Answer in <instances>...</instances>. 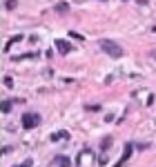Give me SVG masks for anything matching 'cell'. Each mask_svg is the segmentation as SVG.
I'll list each match as a JSON object with an SVG mask.
<instances>
[{
  "label": "cell",
  "mask_w": 156,
  "mask_h": 167,
  "mask_svg": "<svg viewBox=\"0 0 156 167\" xmlns=\"http://www.w3.org/2000/svg\"><path fill=\"white\" fill-rule=\"evenodd\" d=\"M100 49H103L105 54H109L112 58H121V56H123L121 45H118V42H114V40H107V38H103V40H100Z\"/></svg>",
  "instance_id": "cell-1"
},
{
  "label": "cell",
  "mask_w": 156,
  "mask_h": 167,
  "mask_svg": "<svg viewBox=\"0 0 156 167\" xmlns=\"http://www.w3.org/2000/svg\"><path fill=\"white\" fill-rule=\"evenodd\" d=\"M40 125V116L38 114H25L22 116V127L25 129H34V127H38Z\"/></svg>",
  "instance_id": "cell-2"
},
{
  "label": "cell",
  "mask_w": 156,
  "mask_h": 167,
  "mask_svg": "<svg viewBox=\"0 0 156 167\" xmlns=\"http://www.w3.org/2000/svg\"><path fill=\"white\" fill-rule=\"evenodd\" d=\"M132 152H134V145H132V143H127V145H125V149H123V156H121V161H118L114 167H123V163H125V161H130Z\"/></svg>",
  "instance_id": "cell-3"
},
{
  "label": "cell",
  "mask_w": 156,
  "mask_h": 167,
  "mask_svg": "<svg viewBox=\"0 0 156 167\" xmlns=\"http://www.w3.org/2000/svg\"><path fill=\"white\" fill-rule=\"evenodd\" d=\"M54 165L56 167H71V158L65 154H58V156H54Z\"/></svg>",
  "instance_id": "cell-4"
},
{
  "label": "cell",
  "mask_w": 156,
  "mask_h": 167,
  "mask_svg": "<svg viewBox=\"0 0 156 167\" xmlns=\"http://www.w3.org/2000/svg\"><path fill=\"white\" fill-rule=\"evenodd\" d=\"M56 47H58L60 54H69V51H71V45H69L67 40H56Z\"/></svg>",
  "instance_id": "cell-5"
},
{
  "label": "cell",
  "mask_w": 156,
  "mask_h": 167,
  "mask_svg": "<svg viewBox=\"0 0 156 167\" xmlns=\"http://www.w3.org/2000/svg\"><path fill=\"white\" fill-rule=\"evenodd\" d=\"M20 40H22V34H18V36H11V38L7 40V45H5V51H9V49H11V45L20 42Z\"/></svg>",
  "instance_id": "cell-6"
},
{
  "label": "cell",
  "mask_w": 156,
  "mask_h": 167,
  "mask_svg": "<svg viewBox=\"0 0 156 167\" xmlns=\"http://www.w3.org/2000/svg\"><path fill=\"white\" fill-rule=\"evenodd\" d=\"M67 138H69V132H65V129H62V132L51 134V141H67Z\"/></svg>",
  "instance_id": "cell-7"
},
{
  "label": "cell",
  "mask_w": 156,
  "mask_h": 167,
  "mask_svg": "<svg viewBox=\"0 0 156 167\" xmlns=\"http://www.w3.org/2000/svg\"><path fill=\"white\" fill-rule=\"evenodd\" d=\"M14 103H16V100H2V114H9Z\"/></svg>",
  "instance_id": "cell-8"
},
{
  "label": "cell",
  "mask_w": 156,
  "mask_h": 167,
  "mask_svg": "<svg viewBox=\"0 0 156 167\" xmlns=\"http://www.w3.org/2000/svg\"><path fill=\"white\" fill-rule=\"evenodd\" d=\"M56 11L67 14V11H69V5H67V2H56Z\"/></svg>",
  "instance_id": "cell-9"
},
{
  "label": "cell",
  "mask_w": 156,
  "mask_h": 167,
  "mask_svg": "<svg viewBox=\"0 0 156 167\" xmlns=\"http://www.w3.org/2000/svg\"><path fill=\"white\" fill-rule=\"evenodd\" d=\"M5 7H7V11H14V9L18 7V0H7Z\"/></svg>",
  "instance_id": "cell-10"
},
{
  "label": "cell",
  "mask_w": 156,
  "mask_h": 167,
  "mask_svg": "<svg viewBox=\"0 0 156 167\" xmlns=\"http://www.w3.org/2000/svg\"><path fill=\"white\" fill-rule=\"evenodd\" d=\"M100 147H103V152L107 149V147H112V138H109V136H105V138H103V143H100Z\"/></svg>",
  "instance_id": "cell-11"
},
{
  "label": "cell",
  "mask_w": 156,
  "mask_h": 167,
  "mask_svg": "<svg viewBox=\"0 0 156 167\" xmlns=\"http://www.w3.org/2000/svg\"><path fill=\"white\" fill-rule=\"evenodd\" d=\"M5 87H9V89L14 87V78L11 76H5Z\"/></svg>",
  "instance_id": "cell-12"
},
{
  "label": "cell",
  "mask_w": 156,
  "mask_h": 167,
  "mask_svg": "<svg viewBox=\"0 0 156 167\" xmlns=\"http://www.w3.org/2000/svg\"><path fill=\"white\" fill-rule=\"evenodd\" d=\"M87 109H89V111H98V109H100V105H87Z\"/></svg>",
  "instance_id": "cell-13"
},
{
  "label": "cell",
  "mask_w": 156,
  "mask_h": 167,
  "mask_svg": "<svg viewBox=\"0 0 156 167\" xmlns=\"http://www.w3.org/2000/svg\"><path fill=\"white\" fill-rule=\"evenodd\" d=\"M69 36H71V38H76V40H80V38H82V36H80V34H76V31H69Z\"/></svg>",
  "instance_id": "cell-14"
},
{
  "label": "cell",
  "mask_w": 156,
  "mask_h": 167,
  "mask_svg": "<svg viewBox=\"0 0 156 167\" xmlns=\"http://www.w3.org/2000/svg\"><path fill=\"white\" fill-rule=\"evenodd\" d=\"M18 167H31V161H25L22 165H18Z\"/></svg>",
  "instance_id": "cell-15"
},
{
  "label": "cell",
  "mask_w": 156,
  "mask_h": 167,
  "mask_svg": "<svg viewBox=\"0 0 156 167\" xmlns=\"http://www.w3.org/2000/svg\"><path fill=\"white\" fill-rule=\"evenodd\" d=\"M150 56H152V58L156 60V49H152V51H150Z\"/></svg>",
  "instance_id": "cell-16"
},
{
  "label": "cell",
  "mask_w": 156,
  "mask_h": 167,
  "mask_svg": "<svg viewBox=\"0 0 156 167\" xmlns=\"http://www.w3.org/2000/svg\"><path fill=\"white\" fill-rule=\"evenodd\" d=\"M152 31H156V27H152Z\"/></svg>",
  "instance_id": "cell-17"
}]
</instances>
